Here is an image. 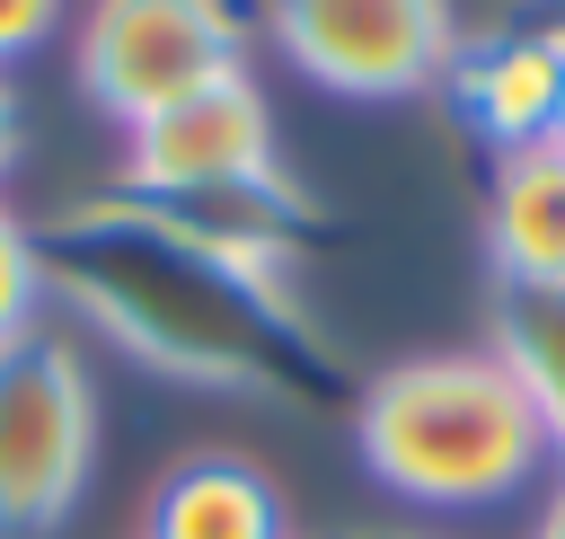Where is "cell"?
I'll use <instances>...</instances> for the list:
<instances>
[{"mask_svg": "<svg viewBox=\"0 0 565 539\" xmlns=\"http://www.w3.org/2000/svg\"><path fill=\"white\" fill-rule=\"evenodd\" d=\"M35 274H44V292H71L124 353H141L177 380L256 389L282 406H344L353 398L335 345L300 318L282 274L212 256L141 194H88L62 221H44Z\"/></svg>", "mask_w": 565, "mask_h": 539, "instance_id": "1", "label": "cell"}, {"mask_svg": "<svg viewBox=\"0 0 565 539\" xmlns=\"http://www.w3.org/2000/svg\"><path fill=\"white\" fill-rule=\"evenodd\" d=\"M353 442L406 504H503L539 477L547 433L494 353H415L353 398Z\"/></svg>", "mask_w": 565, "mask_h": 539, "instance_id": "2", "label": "cell"}, {"mask_svg": "<svg viewBox=\"0 0 565 539\" xmlns=\"http://www.w3.org/2000/svg\"><path fill=\"white\" fill-rule=\"evenodd\" d=\"M97 406L62 336L26 327L0 345V539H44L88 477Z\"/></svg>", "mask_w": 565, "mask_h": 539, "instance_id": "3", "label": "cell"}, {"mask_svg": "<svg viewBox=\"0 0 565 539\" xmlns=\"http://www.w3.org/2000/svg\"><path fill=\"white\" fill-rule=\"evenodd\" d=\"M238 44H247V27H238L230 0H88V18H79V88L106 115L141 124L168 97L238 71Z\"/></svg>", "mask_w": 565, "mask_h": 539, "instance_id": "4", "label": "cell"}, {"mask_svg": "<svg viewBox=\"0 0 565 539\" xmlns=\"http://www.w3.org/2000/svg\"><path fill=\"white\" fill-rule=\"evenodd\" d=\"M265 27L282 44V62L335 97L433 88L459 53L450 0H265Z\"/></svg>", "mask_w": 565, "mask_h": 539, "instance_id": "5", "label": "cell"}, {"mask_svg": "<svg viewBox=\"0 0 565 539\" xmlns=\"http://www.w3.org/2000/svg\"><path fill=\"white\" fill-rule=\"evenodd\" d=\"M124 133H132L124 141V194H141V203H168V194L274 168V115H265L247 71H221V80L168 97L159 115L124 124Z\"/></svg>", "mask_w": 565, "mask_h": 539, "instance_id": "6", "label": "cell"}, {"mask_svg": "<svg viewBox=\"0 0 565 539\" xmlns=\"http://www.w3.org/2000/svg\"><path fill=\"white\" fill-rule=\"evenodd\" d=\"M450 97L459 115L494 141V150H530V141H556L565 124V44L530 35V27H494L477 44L450 53Z\"/></svg>", "mask_w": 565, "mask_h": 539, "instance_id": "7", "label": "cell"}, {"mask_svg": "<svg viewBox=\"0 0 565 539\" xmlns=\"http://www.w3.org/2000/svg\"><path fill=\"white\" fill-rule=\"evenodd\" d=\"M124 194V186H115ZM150 212H168L185 239H203L212 256H230V265H256V274H282V256H300L327 221H318V203L282 177V168H256V177H230V186H194V194H168V203H150Z\"/></svg>", "mask_w": 565, "mask_h": 539, "instance_id": "8", "label": "cell"}, {"mask_svg": "<svg viewBox=\"0 0 565 539\" xmlns=\"http://www.w3.org/2000/svg\"><path fill=\"white\" fill-rule=\"evenodd\" d=\"M486 239L503 283H565V133L503 150L486 194Z\"/></svg>", "mask_w": 565, "mask_h": 539, "instance_id": "9", "label": "cell"}, {"mask_svg": "<svg viewBox=\"0 0 565 539\" xmlns=\"http://www.w3.org/2000/svg\"><path fill=\"white\" fill-rule=\"evenodd\" d=\"M150 539H282V495L247 459H185L150 504Z\"/></svg>", "mask_w": 565, "mask_h": 539, "instance_id": "10", "label": "cell"}, {"mask_svg": "<svg viewBox=\"0 0 565 539\" xmlns=\"http://www.w3.org/2000/svg\"><path fill=\"white\" fill-rule=\"evenodd\" d=\"M494 362L521 380L547 451L565 459V283H503L494 292Z\"/></svg>", "mask_w": 565, "mask_h": 539, "instance_id": "11", "label": "cell"}, {"mask_svg": "<svg viewBox=\"0 0 565 539\" xmlns=\"http://www.w3.org/2000/svg\"><path fill=\"white\" fill-rule=\"evenodd\" d=\"M35 300H44V274H35V230H18L0 212V345L35 327Z\"/></svg>", "mask_w": 565, "mask_h": 539, "instance_id": "12", "label": "cell"}, {"mask_svg": "<svg viewBox=\"0 0 565 539\" xmlns=\"http://www.w3.org/2000/svg\"><path fill=\"white\" fill-rule=\"evenodd\" d=\"M53 18H62V0H0V62H9V53H26Z\"/></svg>", "mask_w": 565, "mask_h": 539, "instance_id": "13", "label": "cell"}, {"mask_svg": "<svg viewBox=\"0 0 565 539\" xmlns=\"http://www.w3.org/2000/svg\"><path fill=\"white\" fill-rule=\"evenodd\" d=\"M503 18H512V27H530V35H547V44H565V0H512Z\"/></svg>", "mask_w": 565, "mask_h": 539, "instance_id": "14", "label": "cell"}, {"mask_svg": "<svg viewBox=\"0 0 565 539\" xmlns=\"http://www.w3.org/2000/svg\"><path fill=\"white\" fill-rule=\"evenodd\" d=\"M9 159H18V97L0 88V168H9Z\"/></svg>", "mask_w": 565, "mask_h": 539, "instance_id": "15", "label": "cell"}, {"mask_svg": "<svg viewBox=\"0 0 565 539\" xmlns=\"http://www.w3.org/2000/svg\"><path fill=\"white\" fill-rule=\"evenodd\" d=\"M539 539H565V486L547 495V521H539Z\"/></svg>", "mask_w": 565, "mask_h": 539, "instance_id": "16", "label": "cell"}, {"mask_svg": "<svg viewBox=\"0 0 565 539\" xmlns=\"http://www.w3.org/2000/svg\"><path fill=\"white\" fill-rule=\"evenodd\" d=\"M371 539H388V530H371Z\"/></svg>", "mask_w": 565, "mask_h": 539, "instance_id": "17", "label": "cell"}, {"mask_svg": "<svg viewBox=\"0 0 565 539\" xmlns=\"http://www.w3.org/2000/svg\"><path fill=\"white\" fill-rule=\"evenodd\" d=\"M556 133H565V124H556Z\"/></svg>", "mask_w": 565, "mask_h": 539, "instance_id": "18", "label": "cell"}]
</instances>
